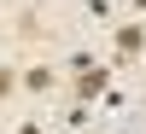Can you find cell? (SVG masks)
Listing matches in <instances>:
<instances>
[{"mask_svg":"<svg viewBox=\"0 0 146 134\" xmlns=\"http://www.w3.org/2000/svg\"><path fill=\"white\" fill-rule=\"evenodd\" d=\"M12 88H23V82H18V70H6V64H0V99H6Z\"/></svg>","mask_w":146,"mask_h":134,"instance_id":"277c9868","label":"cell"},{"mask_svg":"<svg viewBox=\"0 0 146 134\" xmlns=\"http://www.w3.org/2000/svg\"><path fill=\"white\" fill-rule=\"evenodd\" d=\"M18 82H23L29 93H53V82H58V70H53V64H29V70H23Z\"/></svg>","mask_w":146,"mask_h":134,"instance_id":"3957f363","label":"cell"},{"mask_svg":"<svg viewBox=\"0 0 146 134\" xmlns=\"http://www.w3.org/2000/svg\"><path fill=\"white\" fill-rule=\"evenodd\" d=\"M105 82H111V76H105V70H94V64H88V70H82L76 82H70V93H76V99L88 105V99H100V93H105Z\"/></svg>","mask_w":146,"mask_h":134,"instance_id":"7a4b0ae2","label":"cell"},{"mask_svg":"<svg viewBox=\"0 0 146 134\" xmlns=\"http://www.w3.org/2000/svg\"><path fill=\"white\" fill-rule=\"evenodd\" d=\"M111 41H117V58H140V47H146V23H117L111 29Z\"/></svg>","mask_w":146,"mask_h":134,"instance_id":"6da1fadb","label":"cell"}]
</instances>
